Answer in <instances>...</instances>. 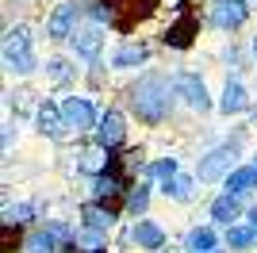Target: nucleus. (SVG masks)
Returning a JSON list of instances; mask_svg holds the SVG:
<instances>
[{
	"instance_id": "1",
	"label": "nucleus",
	"mask_w": 257,
	"mask_h": 253,
	"mask_svg": "<svg viewBox=\"0 0 257 253\" xmlns=\"http://www.w3.org/2000/svg\"><path fill=\"white\" fill-rule=\"evenodd\" d=\"M131 107L139 111V119L146 123H161L169 115V81L158 73H146L135 88H131Z\"/></svg>"
},
{
	"instance_id": "2",
	"label": "nucleus",
	"mask_w": 257,
	"mask_h": 253,
	"mask_svg": "<svg viewBox=\"0 0 257 253\" xmlns=\"http://www.w3.org/2000/svg\"><path fill=\"white\" fill-rule=\"evenodd\" d=\"M4 62L16 73H31L35 69V54H31V39H27V27H12L8 39H4Z\"/></svg>"
},
{
	"instance_id": "3",
	"label": "nucleus",
	"mask_w": 257,
	"mask_h": 253,
	"mask_svg": "<svg viewBox=\"0 0 257 253\" xmlns=\"http://www.w3.org/2000/svg\"><path fill=\"white\" fill-rule=\"evenodd\" d=\"M230 165H234V146L211 150V154L200 161V180H219L223 173H230Z\"/></svg>"
},
{
	"instance_id": "4",
	"label": "nucleus",
	"mask_w": 257,
	"mask_h": 253,
	"mask_svg": "<svg viewBox=\"0 0 257 253\" xmlns=\"http://www.w3.org/2000/svg\"><path fill=\"white\" fill-rule=\"evenodd\" d=\"M123 115L119 111H104L100 115V123H96V142H100V150H115L119 142H123Z\"/></svg>"
},
{
	"instance_id": "5",
	"label": "nucleus",
	"mask_w": 257,
	"mask_h": 253,
	"mask_svg": "<svg viewBox=\"0 0 257 253\" xmlns=\"http://www.w3.org/2000/svg\"><path fill=\"white\" fill-rule=\"evenodd\" d=\"M62 111H65V126H77V131L96 126V111H92V104L81 100V96H69V100L62 104Z\"/></svg>"
},
{
	"instance_id": "6",
	"label": "nucleus",
	"mask_w": 257,
	"mask_h": 253,
	"mask_svg": "<svg viewBox=\"0 0 257 253\" xmlns=\"http://www.w3.org/2000/svg\"><path fill=\"white\" fill-rule=\"evenodd\" d=\"M211 23L215 27H238V23H246V4L242 0H219L215 4V12H211Z\"/></svg>"
},
{
	"instance_id": "7",
	"label": "nucleus",
	"mask_w": 257,
	"mask_h": 253,
	"mask_svg": "<svg viewBox=\"0 0 257 253\" xmlns=\"http://www.w3.org/2000/svg\"><path fill=\"white\" fill-rule=\"evenodd\" d=\"M196 31H200V20H196L192 12H184L181 20H177L169 31H165V42H169V46H177V50H184V46L192 42V35H196Z\"/></svg>"
},
{
	"instance_id": "8",
	"label": "nucleus",
	"mask_w": 257,
	"mask_h": 253,
	"mask_svg": "<svg viewBox=\"0 0 257 253\" xmlns=\"http://www.w3.org/2000/svg\"><path fill=\"white\" fill-rule=\"evenodd\" d=\"M73 23H77V4H58V12L46 23V31H50V39H69Z\"/></svg>"
},
{
	"instance_id": "9",
	"label": "nucleus",
	"mask_w": 257,
	"mask_h": 253,
	"mask_svg": "<svg viewBox=\"0 0 257 253\" xmlns=\"http://www.w3.org/2000/svg\"><path fill=\"white\" fill-rule=\"evenodd\" d=\"M177 92H181V96H184V100H188L192 107H200V111H204V107L211 104V100H207L204 81H200V77H192V73H181V77H177Z\"/></svg>"
},
{
	"instance_id": "10",
	"label": "nucleus",
	"mask_w": 257,
	"mask_h": 253,
	"mask_svg": "<svg viewBox=\"0 0 257 253\" xmlns=\"http://www.w3.org/2000/svg\"><path fill=\"white\" fill-rule=\"evenodd\" d=\"M246 88H242V81H226L223 88V100H219V107H223L226 115H238V111H246Z\"/></svg>"
},
{
	"instance_id": "11",
	"label": "nucleus",
	"mask_w": 257,
	"mask_h": 253,
	"mask_svg": "<svg viewBox=\"0 0 257 253\" xmlns=\"http://www.w3.org/2000/svg\"><path fill=\"white\" fill-rule=\"evenodd\" d=\"M242 215V203H238V192H226V196H219V200L211 203V219H219V222H230Z\"/></svg>"
},
{
	"instance_id": "12",
	"label": "nucleus",
	"mask_w": 257,
	"mask_h": 253,
	"mask_svg": "<svg viewBox=\"0 0 257 253\" xmlns=\"http://www.w3.org/2000/svg\"><path fill=\"white\" fill-rule=\"evenodd\" d=\"M146 46H142V42H127V46H119L115 50V58H111V65H115V69H131V65H139V62H146Z\"/></svg>"
},
{
	"instance_id": "13",
	"label": "nucleus",
	"mask_w": 257,
	"mask_h": 253,
	"mask_svg": "<svg viewBox=\"0 0 257 253\" xmlns=\"http://www.w3.org/2000/svg\"><path fill=\"white\" fill-rule=\"evenodd\" d=\"M135 242H139L142 249H161L165 234H161L158 222H139V226H135Z\"/></svg>"
},
{
	"instance_id": "14",
	"label": "nucleus",
	"mask_w": 257,
	"mask_h": 253,
	"mask_svg": "<svg viewBox=\"0 0 257 253\" xmlns=\"http://www.w3.org/2000/svg\"><path fill=\"white\" fill-rule=\"evenodd\" d=\"M253 184H257V165L253 169H234V173H226V192H238V196H242V192L253 188Z\"/></svg>"
},
{
	"instance_id": "15",
	"label": "nucleus",
	"mask_w": 257,
	"mask_h": 253,
	"mask_svg": "<svg viewBox=\"0 0 257 253\" xmlns=\"http://www.w3.org/2000/svg\"><path fill=\"white\" fill-rule=\"evenodd\" d=\"M253 238H257L253 226H234V222L226 226V245H230V249H249Z\"/></svg>"
},
{
	"instance_id": "16",
	"label": "nucleus",
	"mask_w": 257,
	"mask_h": 253,
	"mask_svg": "<svg viewBox=\"0 0 257 253\" xmlns=\"http://www.w3.org/2000/svg\"><path fill=\"white\" fill-rule=\"evenodd\" d=\"M100 39H104L100 31H81V35H73V46H77L81 58H96L100 54Z\"/></svg>"
},
{
	"instance_id": "17",
	"label": "nucleus",
	"mask_w": 257,
	"mask_h": 253,
	"mask_svg": "<svg viewBox=\"0 0 257 253\" xmlns=\"http://www.w3.org/2000/svg\"><path fill=\"white\" fill-rule=\"evenodd\" d=\"M62 123H65V111H62V107H54V104H43V107H39V126H43L46 135H54Z\"/></svg>"
},
{
	"instance_id": "18",
	"label": "nucleus",
	"mask_w": 257,
	"mask_h": 253,
	"mask_svg": "<svg viewBox=\"0 0 257 253\" xmlns=\"http://www.w3.org/2000/svg\"><path fill=\"white\" fill-rule=\"evenodd\" d=\"M188 249H192V253H211V249H215L211 226H196V230L188 234Z\"/></svg>"
},
{
	"instance_id": "19",
	"label": "nucleus",
	"mask_w": 257,
	"mask_h": 253,
	"mask_svg": "<svg viewBox=\"0 0 257 253\" xmlns=\"http://www.w3.org/2000/svg\"><path fill=\"white\" fill-rule=\"evenodd\" d=\"M85 222L92 226V230H107V226L115 222V215L104 211V207H85Z\"/></svg>"
},
{
	"instance_id": "20",
	"label": "nucleus",
	"mask_w": 257,
	"mask_h": 253,
	"mask_svg": "<svg viewBox=\"0 0 257 253\" xmlns=\"http://www.w3.org/2000/svg\"><path fill=\"white\" fill-rule=\"evenodd\" d=\"M111 192H119V177H115V169H111V173H104V177H96V184H92V196H96V200H107Z\"/></svg>"
},
{
	"instance_id": "21",
	"label": "nucleus",
	"mask_w": 257,
	"mask_h": 253,
	"mask_svg": "<svg viewBox=\"0 0 257 253\" xmlns=\"http://www.w3.org/2000/svg\"><path fill=\"white\" fill-rule=\"evenodd\" d=\"M58 234V230H54ZM54 234L50 230H39L27 238V253H54Z\"/></svg>"
},
{
	"instance_id": "22",
	"label": "nucleus",
	"mask_w": 257,
	"mask_h": 253,
	"mask_svg": "<svg viewBox=\"0 0 257 253\" xmlns=\"http://www.w3.org/2000/svg\"><path fill=\"white\" fill-rule=\"evenodd\" d=\"M165 192H169L173 200H188V196H192V180L188 177H173L169 184H165Z\"/></svg>"
},
{
	"instance_id": "23",
	"label": "nucleus",
	"mask_w": 257,
	"mask_h": 253,
	"mask_svg": "<svg viewBox=\"0 0 257 253\" xmlns=\"http://www.w3.org/2000/svg\"><path fill=\"white\" fill-rule=\"evenodd\" d=\"M154 173H158L161 180H165V184H169L173 177H177V161L173 158H165V161H158V165H154Z\"/></svg>"
},
{
	"instance_id": "24",
	"label": "nucleus",
	"mask_w": 257,
	"mask_h": 253,
	"mask_svg": "<svg viewBox=\"0 0 257 253\" xmlns=\"http://www.w3.org/2000/svg\"><path fill=\"white\" fill-rule=\"evenodd\" d=\"M146 200H150V192H146V188H135V192H131V211H142V207H146Z\"/></svg>"
},
{
	"instance_id": "25",
	"label": "nucleus",
	"mask_w": 257,
	"mask_h": 253,
	"mask_svg": "<svg viewBox=\"0 0 257 253\" xmlns=\"http://www.w3.org/2000/svg\"><path fill=\"white\" fill-rule=\"evenodd\" d=\"M249 226H253V230H257V207L249 211Z\"/></svg>"
},
{
	"instance_id": "26",
	"label": "nucleus",
	"mask_w": 257,
	"mask_h": 253,
	"mask_svg": "<svg viewBox=\"0 0 257 253\" xmlns=\"http://www.w3.org/2000/svg\"><path fill=\"white\" fill-rule=\"evenodd\" d=\"M253 54H257V39H253Z\"/></svg>"
},
{
	"instance_id": "27",
	"label": "nucleus",
	"mask_w": 257,
	"mask_h": 253,
	"mask_svg": "<svg viewBox=\"0 0 257 253\" xmlns=\"http://www.w3.org/2000/svg\"><path fill=\"white\" fill-rule=\"evenodd\" d=\"M211 253H219V249H211Z\"/></svg>"
}]
</instances>
